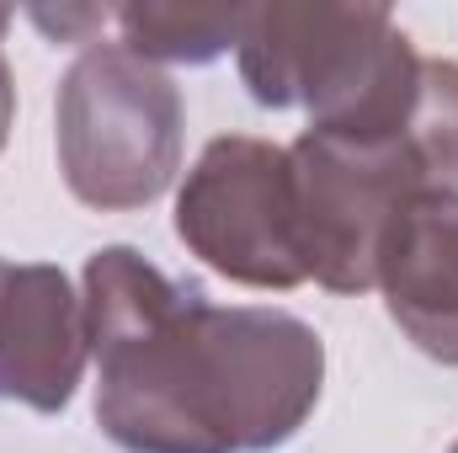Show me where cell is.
<instances>
[{
    "label": "cell",
    "instance_id": "6da1fadb",
    "mask_svg": "<svg viewBox=\"0 0 458 453\" xmlns=\"http://www.w3.org/2000/svg\"><path fill=\"white\" fill-rule=\"evenodd\" d=\"M97 427L123 453H272L320 406L326 341L272 304H214L133 245L81 272Z\"/></svg>",
    "mask_w": 458,
    "mask_h": 453
},
{
    "label": "cell",
    "instance_id": "7a4b0ae2",
    "mask_svg": "<svg viewBox=\"0 0 458 453\" xmlns=\"http://www.w3.org/2000/svg\"><path fill=\"white\" fill-rule=\"evenodd\" d=\"M234 59L250 102L304 107L315 133L405 139L416 128L427 54L384 5H245Z\"/></svg>",
    "mask_w": 458,
    "mask_h": 453
},
{
    "label": "cell",
    "instance_id": "3957f363",
    "mask_svg": "<svg viewBox=\"0 0 458 453\" xmlns=\"http://www.w3.org/2000/svg\"><path fill=\"white\" fill-rule=\"evenodd\" d=\"M182 128L187 107L176 81L117 43L86 48L59 81V171L86 209H149L182 171Z\"/></svg>",
    "mask_w": 458,
    "mask_h": 453
},
{
    "label": "cell",
    "instance_id": "277c9868",
    "mask_svg": "<svg viewBox=\"0 0 458 453\" xmlns=\"http://www.w3.org/2000/svg\"><path fill=\"white\" fill-rule=\"evenodd\" d=\"M176 235L198 261L240 288L288 294L310 283L288 144L250 133L214 139L176 192Z\"/></svg>",
    "mask_w": 458,
    "mask_h": 453
},
{
    "label": "cell",
    "instance_id": "5b68a950",
    "mask_svg": "<svg viewBox=\"0 0 458 453\" xmlns=\"http://www.w3.org/2000/svg\"><path fill=\"white\" fill-rule=\"evenodd\" d=\"M304 272L331 294H368L378 278V240L400 203L416 192H443L416 128L405 139H346L304 128L293 144Z\"/></svg>",
    "mask_w": 458,
    "mask_h": 453
},
{
    "label": "cell",
    "instance_id": "8992f818",
    "mask_svg": "<svg viewBox=\"0 0 458 453\" xmlns=\"http://www.w3.org/2000/svg\"><path fill=\"white\" fill-rule=\"evenodd\" d=\"M91 363L86 299L48 261L0 256V400L64 411Z\"/></svg>",
    "mask_w": 458,
    "mask_h": 453
},
{
    "label": "cell",
    "instance_id": "52a82bcc",
    "mask_svg": "<svg viewBox=\"0 0 458 453\" xmlns=\"http://www.w3.org/2000/svg\"><path fill=\"white\" fill-rule=\"evenodd\" d=\"M389 321L432 363L458 368V192H416L378 240V278Z\"/></svg>",
    "mask_w": 458,
    "mask_h": 453
},
{
    "label": "cell",
    "instance_id": "ba28073f",
    "mask_svg": "<svg viewBox=\"0 0 458 453\" xmlns=\"http://www.w3.org/2000/svg\"><path fill=\"white\" fill-rule=\"evenodd\" d=\"M117 48L139 54L144 64H208L240 43L245 5H117Z\"/></svg>",
    "mask_w": 458,
    "mask_h": 453
},
{
    "label": "cell",
    "instance_id": "9c48e42d",
    "mask_svg": "<svg viewBox=\"0 0 458 453\" xmlns=\"http://www.w3.org/2000/svg\"><path fill=\"white\" fill-rule=\"evenodd\" d=\"M27 16H32V27H38L48 43H91V48H97V32L113 27V5H59V11L32 5Z\"/></svg>",
    "mask_w": 458,
    "mask_h": 453
},
{
    "label": "cell",
    "instance_id": "30bf717a",
    "mask_svg": "<svg viewBox=\"0 0 458 453\" xmlns=\"http://www.w3.org/2000/svg\"><path fill=\"white\" fill-rule=\"evenodd\" d=\"M11 117H16V81H11V64L0 59V150H5V133H11Z\"/></svg>",
    "mask_w": 458,
    "mask_h": 453
},
{
    "label": "cell",
    "instance_id": "8fae6325",
    "mask_svg": "<svg viewBox=\"0 0 458 453\" xmlns=\"http://www.w3.org/2000/svg\"><path fill=\"white\" fill-rule=\"evenodd\" d=\"M5 27H11V11H5V5H0V38H5Z\"/></svg>",
    "mask_w": 458,
    "mask_h": 453
},
{
    "label": "cell",
    "instance_id": "7c38bea8",
    "mask_svg": "<svg viewBox=\"0 0 458 453\" xmlns=\"http://www.w3.org/2000/svg\"><path fill=\"white\" fill-rule=\"evenodd\" d=\"M448 453H458V443H454V449H448Z\"/></svg>",
    "mask_w": 458,
    "mask_h": 453
}]
</instances>
